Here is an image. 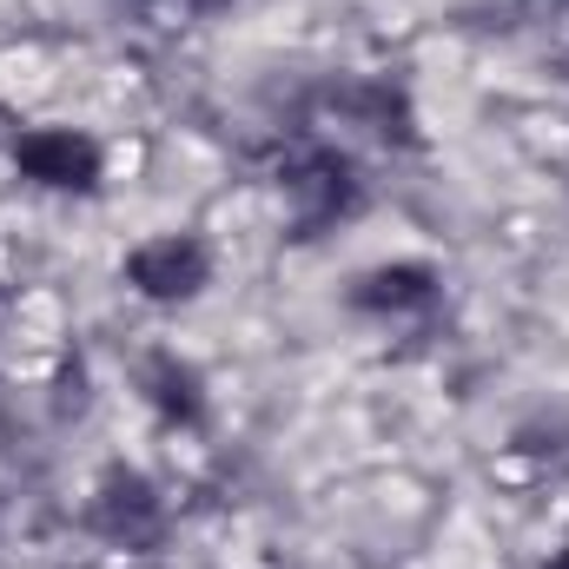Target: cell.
I'll use <instances>...</instances> for the list:
<instances>
[{
  "mask_svg": "<svg viewBox=\"0 0 569 569\" xmlns=\"http://www.w3.org/2000/svg\"><path fill=\"white\" fill-rule=\"evenodd\" d=\"M13 172L40 192H73L93 199L107 179V146L93 140L87 127H20L13 133Z\"/></svg>",
  "mask_w": 569,
  "mask_h": 569,
  "instance_id": "3",
  "label": "cell"
},
{
  "mask_svg": "<svg viewBox=\"0 0 569 569\" xmlns=\"http://www.w3.org/2000/svg\"><path fill=\"white\" fill-rule=\"evenodd\" d=\"M563 80H569V53H563Z\"/></svg>",
  "mask_w": 569,
  "mask_h": 569,
  "instance_id": "9",
  "label": "cell"
},
{
  "mask_svg": "<svg viewBox=\"0 0 569 569\" xmlns=\"http://www.w3.org/2000/svg\"><path fill=\"white\" fill-rule=\"evenodd\" d=\"M325 100L338 107V120H351V127H365V133H378V140L418 146L411 93H405V87H391V80H345V87H331Z\"/></svg>",
  "mask_w": 569,
  "mask_h": 569,
  "instance_id": "6",
  "label": "cell"
},
{
  "mask_svg": "<svg viewBox=\"0 0 569 569\" xmlns=\"http://www.w3.org/2000/svg\"><path fill=\"white\" fill-rule=\"evenodd\" d=\"M437 298H443V272L425 266V259L371 266V272H358L351 291H345V305L365 311V318H378V325H391V318H398V325H405V318H430Z\"/></svg>",
  "mask_w": 569,
  "mask_h": 569,
  "instance_id": "5",
  "label": "cell"
},
{
  "mask_svg": "<svg viewBox=\"0 0 569 569\" xmlns=\"http://www.w3.org/2000/svg\"><path fill=\"white\" fill-rule=\"evenodd\" d=\"M133 378H140L146 405L159 411V425H172V430H199L206 425V378H199L179 351H146Z\"/></svg>",
  "mask_w": 569,
  "mask_h": 569,
  "instance_id": "7",
  "label": "cell"
},
{
  "mask_svg": "<svg viewBox=\"0 0 569 569\" xmlns=\"http://www.w3.org/2000/svg\"><path fill=\"white\" fill-rule=\"evenodd\" d=\"M543 569H569V550H557V557H550V563H543Z\"/></svg>",
  "mask_w": 569,
  "mask_h": 569,
  "instance_id": "8",
  "label": "cell"
},
{
  "mask_svg": "<svg viewBox=\"0 0 569 569\" xmlns=\"http://www.w3.org/2000/svg\"><path fill=\"white\" fill-rule=\"evenodd\" d=\"M279 192H284V226H291V239H298V246H311V239H325V232L351 226V219L365 212V199H371V192H365L358 159H351L345 146H331V140L284 146Z\"/></svg>",
  "mask_w": 569,
  "mask_h": 569,
  "instance_id": "1",
  "label": "cell"
},
{
  "mask_svg": "<svg viewBox=\"0 0 569 569\" xmlns=\"http://www.w3.org/2000/svg\"><path fill=\"white\" fill-rule=\"evenodd\" d=\"M80 523L107 543V550H127V557H152L159 543H166V497H159V483L146 477V470H127V463H113L100 483H93V497H87V510H80Z\"/></svg>",
  "mask_w": 569,
  "mask_h": 569,
  "instance_id": "2",
  "label": "cell"
},
{
  "mask_svg": "<svg viewBox=\"0 0 569 569\" xmlns=\"http://www.w3.org/2000/svg\"><path fill=\"white\" fill-rule=\"evenodd\" d=\"M120 279L133 284V298H146V305H192L212 284V246L199 232H152L127 252Z\"/></svg>",
  "mask_w": 569,
  "mask_h": 569,
  "instance_id": "4",
  "label": "cell"
}]
</instances>
